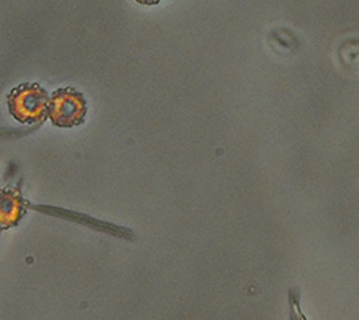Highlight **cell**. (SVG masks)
<instances>
[{"label":"cell","instance_id":"obj_2","mask_svg":"<svg viewBox=\"0 0 359 320\" xmlns=\"http://www.w3.org/2000/svg\"><path fill=\"white\" fill-rule=\"evenodd\" d=\"M88 116V102L80 90L74 88L56 89L50 94L48 118L56 127H76Z\"/></svg>","mask_w":359,"mask_h":320},{"label":"cell","instance_id":"obj_4","mask_svg":"<svg viewBox=\"0 0 359 320\" xmlns=\"http://www.w3.org/2000/svg\"><path fill=\"white\" fill-rule=\"evenodd\" d=\"M135 2L140 4V5H148V6H154L157 4H161L162 0H135Z\"/></svg>","mask_w":359,"mask_h":320},{"label":"cell","instance_id":"obj_1","mask_svg":"<svg viewBox=\"0 0 359 320\" xmlns=\"http://www.w3.org/2000/svg\"><path fill=\"white\" fill-rule=\"evenodd\" d=\"M8 111L22 125H41L48 117L50 95L38 83H24L8 94Z\"/></svg>","mask_w":359,"mask_h":320},{"label":"cell","instance_id":"obj_3","mask_svg":"<svg viewBox=\"0 0 359 320\" xmlns=\"http://www.w3.org/2000/svg\"><path fill=\"white\" fill-rule=\"evenodd\" d=\"M27 211V201L19 187L4 188L0 191V225L2 229L16 227Z\"/></svg>","mask_w":359,"mask_h":320}]
</instances>
